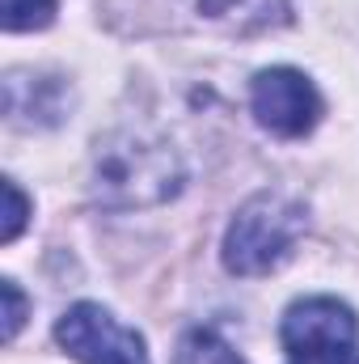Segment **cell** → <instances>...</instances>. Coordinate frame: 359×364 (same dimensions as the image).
I'll return each mask as SVG.
<instances>
[{
	"mask_svg": "<svg viewBox=\"0 0 359 364\" xmlns=\"http://www.w3.org/2000/svg\"><path fill=\"white\" fill-rule=\"evenodd\" d=\"M186 182L178 149L148 127H118L93 144L89 191L101 208L131 212L174 199Z\"/></svg>",
	"mask_w": 359,
	"mask_h": 364,
	"instance_id": "obj_1",
	"label": "cell"
},
{
	"mask_svg": "<svg viewBox=\"0 0 359 364\" xmlns=\"http://www.w3.org/2000/svg\"><path fill=\"white\" fill-rule=\"evenodd\" d=\"M309 229V212L300 199L283 191H258L237 208L224 233V267L233 275H267L275 272L300 233Z\"/></svg>",
	"mask_w": 359,
	"mask_h": 364,
	"instance_id": "obj_2",
	"label": "cell"
},
{
	"mask_svg": "<svg viewBox=\"0 0 359 364\" xmlns=\"http://www.w3.org/2000/svg\"><path fill=\"white\" fill-rule=\"evenodd\" d=\"M287 356H355L359 322L355 309L338 296H304L292 301L279 326Z\"/></svg>",
	"mask_w": 359,
	"mask_h": 364,
	"instance_id": "obj_3",
	"label": "cell"
},
{
	"mask_svg": "<svg viewBox=\"0 0 359 364\" xmlns=\"http://www.w3.org/2000/svg\"><path fill=\"white\" fill-rule=\"evenodd\" d=\"M55 339H60V348L68 356H77L81 364H148L144 339L131 326H123L110 309H101L93 301L72 305L60 318Z\"/></svg>",
	"mask_w": 359,
	"mask_h": 364,
	"instance_id": "obj_4",
	"label": "cell"
},
{
	"mask_svg": "<svg viewBox=\"0 0 359 364\" xmlns=\"http://www.w3.org/2000/svg\"><path fill=\"white\" fill-rule=\"evenodd\" d=\"M250 110L270 136L300 140L321 119V93L296 68H267L250 85Z\"/></svg>",
	"mask_w": 359,
	"mask_h": 364,
	"instance_id": "obj_5",
	"label": "cell"
},
{
	"mask_svg": "<svg viewBox=\"0 0 359 364\" xmlns=\"http://www.w3.org/2000/svg\"><path fill=\"white\" fill-rule=\"evenodd\" d=\"M292 0H178L182 13H190L199 26L207 30H224V34H254L267 30L275 21H283Z\"/></svg>",
	"mask_w": 359,
	"mask_h": 364,
	"instance_id": "obj_6",
	"label": "cell"
},
{
	"mask_svg": "<svg viewBox=\"0 0 359 364\" xmlns=\"http://www.w3.org/2000/svg\"><path fill=\"white\" fill-rule=\"evenodd\" d=\"M174 364H245V360L233 352V343H228L220 331L194 326V331H186V335L178 339Z\"/></svg>",
	"mask_w": 359,
	"mask_h": 364,
	"instance_id": "obj_7",
	"label": "cell"
},
{
	"mask_svg": "<svg viewBox=\"0 0 359 364\" xmlns=\"http://www.w3.org/2000/svg\"><path fill=\"white\" fill-rule=\"evenodd\" d=\"M55 21V0H4V30L26 34Z\"/></svg>",
	"mask_w": 359,
	"mask_h": 364,
	"instance_id": "obj_8",
	"label": "cell"
},
{
	"mask_svg": "<svg viewBox=\"0 0 359 364\" xmlns=\"http://www.w3.org/2000/svg\"><path fill=\"white\" fill-rule=\"evenodd\" d=\"M26 216H30V203H26L21 186L13 178H4V225H0V242H13V237L21 233Z\"/></svg>",
	"mask_w": 359,
	"mask_h": 364,
	"instance_id": "obj_9",
	"label": "cell"
},
{
	"mask_svg": "<svg viewBox=\"0 0 359 364\" xmlns=\"http://www.w3.org/2000/svg\"><path fill=\"white\" fill-rule=\"evenodd\" d=\"M0 296H4V343H13V335H17L21 322H26V296H21V288H17L13 279L0 284Z\"/></svg>",
	"mask_w": 359,
	"mask_h": 364,
	"instance_id": "obj_10",
	"label": "cell"
},
{
	"mask_svg": "<svg viewBox=\"0 0 359 364\" xmlns=\"http://www.w3.org/2000/svg\"><path fill=\"white\" fill-rule=\"evenodd\" d=\"M292 364H355V356H296Z\"/></svg>",
	"mask_w": 359,
	"mask_h": 364,
	"instance_id": "obj_11",
	"label": "cell"
},
{
	"mask_svg": "<svg viewBox=\"0 0 359 364\" xmlns=\"http://www.w3.org/2000/svg\"><path fill=\"white\" fill-rule=\"evenodd\" d=\"M355 364H359V360H355Z\"/></svg>",
	"mask_w": 359,
	"mask_h": 364,
	"instance_id": "obj_12",
	"label": "cell"
}]
</instances>
